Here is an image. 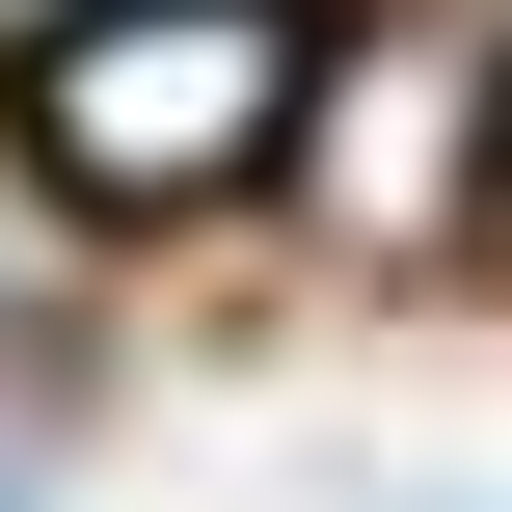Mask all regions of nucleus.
<instances>
[{"label": "nucleus", "mask_w": 512, "mask_h": 512, "mask_svg": "<svg viewBox=\"0 0 512 512\" xmlns=\"http://www.w3.org/2000/svg\"><path fill=\"white\" fill-rule=\"evenodd\" d=\"M297 108H324L297 0H54L27 81H0V135H27L54 216H243L297 162Z\"/></svg>", "instance_id": "nucleus-1"}, {"label": "nucleus", "mask_w": 512, "mask_h": 512, "mask_svg": "<svg viewBox=\"0 0 512 512\" xmlns=\"http://www.w3.org/2000/svg\"><path fill=\"white\" fill-rule=\"evenodd\" d=\"M0 324H54V216H0Z\"/></svg>", "instance_id": "nucleus-2"}, {"label": "nucleus", "mask_w": 512, "mask_h": 512, "mask_svg": "<svg viewBox=\"0 0 512 512\" xmlns=\"http://www.w3.org/2000/svg\"><path fill=\"white\" fill-rule=\"evenodd\" d=\"M486 216H512V162H486Z\"/></svg>", "instance_id": "nucleus-3"}, {"label": "nucleus", "mask_w": 512, "mask_h": 512, "mask_svg": "<svg viewBox=\"0 0 512 512\" xmlns=\"http://www.w3.org/2000/svg\"><path fill=\"white\" fill-rule=\"evenodd\" d=\"M0 512H27V486H0Z\"/></svg>", "instance_id": "nucleus-4"}]
</instances>
